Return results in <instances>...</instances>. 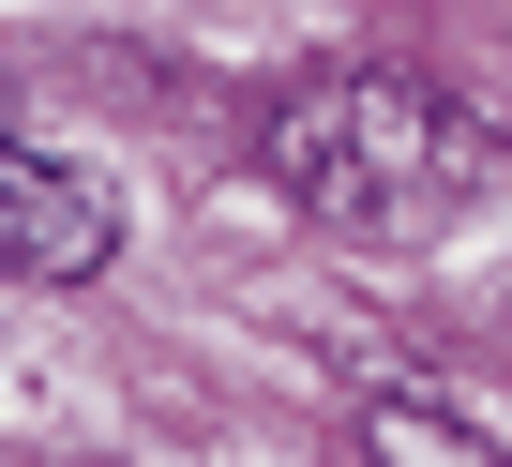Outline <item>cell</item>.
<instances>
[{
  "label": "cell",
  "mask_w": 512,
  "mask_h": 467,
  "mask_svg": "<svg viewBox=\"0 0 512 467\" xmlns=\"http://www.w3.org/2000/svg\"><path fill=\"white\" fill-rule=\"evenodd\" d=\"M256 166H272V196L302 226H332V242H422V226H452V211H482L512 181V151L467 106H437L422 76H392V61L302 76L272 106V136H256Z\"/></svg>",
  "instance_id": "1"
},
{
  "label": "cell",
  "mask_w": 512,
  "mask_h": 467,
  "mask_svg": "<svg viewBox=\"0 0 512 467\" xmlns=\"http://www.w3.org/2000/svg\"><path fill=\"white\" fill-rule=\"evenodd\" d=\"M106 257H121L106 181H76V166L31 151V136H0V287H76V272H106Z\"/></svg>",
  "instance_id": "2"
},
{
  "label": "cell",
  "mask_w": 512,
  "mask_h": 467,
  "mask_svg": "<svg viewBox=\"0 0 512 467\" xmlns=\"http://www.w3.org/2000/svg\"><path fill=\"white\" fill-rule=\"evenodd\" d=\"M362 452H392V467H482L497 437H482L467 407H437V392H377V407H362Z\"/></svg>",
  "instance_id": "3"
}]
</instances>
